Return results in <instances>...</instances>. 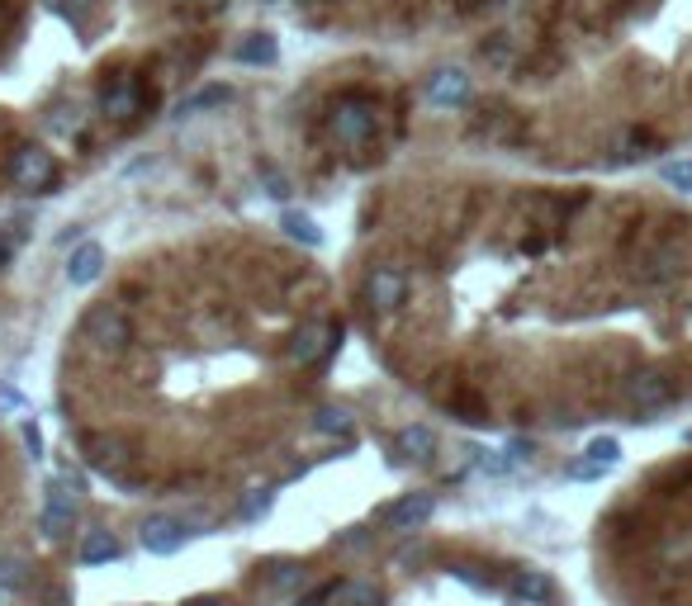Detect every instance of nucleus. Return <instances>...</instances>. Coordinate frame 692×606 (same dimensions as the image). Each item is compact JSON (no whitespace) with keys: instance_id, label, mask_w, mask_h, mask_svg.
<instances>
[{"instance_id":"423d86ee","label":"nucleus","mask_w":692,"mask_h":606,"mask_svg":"<svg viewBox=\"0 0 692 606\" xmlns=\"http://www.w3.org/2000/svg\"><path fill=\"white\" fill-rule=\"evenodd\" d=\"M337 346H342V322H304L290 341V360L294 365H313V360H323Z\"/></svg>"},{"instance_id":"9b49d317","label":"nucleus","mask_w":692,"mask_h":606,"mask_svg":"<svg viewBox=\"0 0 692 606\" xmlns=\"http://www.w3.org/2000/svg\"><path fill=\"white\" fill-rule=\"evenodd\" d=\"M508 597L522 606H546L550 597H555V583H550L541 569H517L508 578Z\"/></svg>"},{"instance_id":"20e7f679","label":"nucleus","mask_w":692,"mask_h":606,"mask_svg":"<svg viewBox=\"0 0 692 606\" xmlns=\"http://www.w3.org/2000/svg\"><path fill=\"white\" fill-rule=\"evenodd\" d=\"M621 398H626L636 412H659V408L674 403V379L664 375V370H655V365H645V370H636V375H626Z\"/></svg>"},{"instance_id":"f03ea898","label":"nucleus","mask_w":692,"mask_h":606,"mask_svg":"<svg viewBox=\"0 0 692 606\" xmlns=\"http://www.w3.org/2000/svg\"><path fill=\"white\" fill-rule=\"evenodd\" d=\"M332 133H337V143L346 147H365L375 138V105L365 100V95H342L337 105H332Z\"/></svg>"},{"instance_id":"473e14b6","label":"nucleus","mask_w":692,"mask_h":606,"mask_svg":"<svg viewBox=\"0 0 692 606\" xmlns=\"http://www.w3.org/2000/svg\"><path fill=\"white\" fill-rule=\"evenodd\" d=\"M15 408H24V403H19V393L15 389H0V412H15Z\"/></svg>"},{"instance_id":"39448f33","label":"nucleus","mask_w":692,"mask_h":606,"mask_svg":"<svg viewBox=\"0 0 692 606\" xmlns=\"http://www.w3.org/2000/svg\"><path fill=\"white\" fill-rule=\"evenodd\" d=\"M76 507H81V488H76V483H67V479H57L53 488H48V502H43V517H38L43 535H48V540H62V535L72 531Z\"/></svg>"},{"instance_id":"393cba45","label":"nucleus","mask_w":692,"mask_h":606,"mask_svg":"<svg viewBox=\"0 0 692 606\" xmlns=\"http://www.w3.org/2000/svg\"><path fill=\"white\" fill-rule=\"evenodd\" d=\"M484 57H489V62H498V67H503V62H512V38L508 34H493V43H484Z\"/></svg>"},{"instance_id":"9d476101","label":"nucleus","mask_w":692,"mask_h":606,"mask_svg":"<svg viewBox=\"0 0 692 606\" xmlns=\"http://www.w3.org/2000/svg\"><path fill=\"white\" fill-rule=\"evenodd\" d=\"M427 100L441 109H456L470 100V76L460 72V67H441V72H432V81H427Z\"/></svg>"},{"instance_id":"5701e85b","label":"nucleus","mask_w":692,"mask_h":606,"mask_svg":"<svg viewBox=\"0 0 692 606\" xmlns=\"http://www.w3.org/2000/svg\"><path fill=\"white\" fill-rule=\"evenodd\" d=\"M659 176L669 180L674 190H692V161H664V166H659Z\"/></svg>"},{"instance_id":"a878e982","label":"nucleus","mask_w":692,"mask_h":606,"mask_svg":"<svg viewBox=\"0 0 692 606\" xmlns=\"http://www.w3.org/2000/svg\"><path fill=\"white\" fill-rule=\"evenodd\" d=\"M650 133H626V143H621V157L626 161H636V157H645V152H650Z\"/></svg>"},{"instance_id":"0eeeda50","label":"nucleus","mask_w":692,"mask_h":606,"mask_svg":"<svg viewBox=\"0 0 692 606\" xmlns=\"http://www.w3.org/2000/svg\"><path fill=\"white\" fill-rule=\"evenodd\" d=\"M403 299H408V280H403V270L380 266V270H370V275H365V303H370V308L394 313Z\"/></svg>"},{"instance_id":"2eb2a0df","label":"nucleus","mask_w":692,"mask_h":606,"mask_svg":"<svg viewBox=\"0 0 692 606\" xmlns=\"http://www.w3.org/2000/svg\"><path fill=\"white\" fill-rule=\"evenodd\" d=\"M233 57L247 62V67H271L275 57H280V43H275V34H247L233 48Z\"/></svg>"},{"instance_id":"6ab92c4d","label":"nucleus","mask_w":692,"mask_h":606,"mask_svg":"<svg viewBox=\"0 0 692 606\" xmlns=\"http://www.w3.org/2000/svg\"><path fill=\"white\" fill-rule=\"evenodd\" d=\"M228 100H233V86H204V90H195L190 100H181L176 114L185 119V114H200V109H223Z\"/></svg>"},{"instance_id":"6e6552de","label":"nucleus","mask_w":692,"mask_h":606,"mask_svg":"<svg viewBox=\"0 0 692 606\" xmlns=\"http://www.w3.org/2000/svg\"><path fill=\"white\" fill-rule=\"evenodd\" d=\"M432 512H437V498H432V493H403L399 502L384 507V521H389L394 531H418V526L432 521Z\"/></svg>"},{"instance_id":"bb28decb","label":"nucleus","mask_w":692,"mask_h":606,"mask_svg":"<svg viewBox=\"0 0 692 606\" xmlns=\"http://www.w3.org/2000/svg\"><path fill=\"white\" fill-rule=\"evenodd\" d=\"M19 436H24V446H29V455H43V431L34 427V422H29V417H24V422H19Z\"/></svg>"},{"instance_id":"c9c22d12","label":"nucleus","mask_w":692,"mask_h":606,"mask_svg":"<svg viewBox=\"0 0 692 606\" xmlns=\"http://www.w3.org/2000/svg\"><path fill=\"white\" fill-rule=\"evenodd\" d=\"M0 592H5V583H0Z\"/></svg>"},{"instance_id":"4468645a","label":"nucleus","mask_w":692,"mask_h":606,"mask_svg":"<svg viewBox=\"0 0 692 606\" xmlns=\"http://www.w3.org/2000/svg\"><path fill=\"white\" fill-rule=\"evenodd\" d=\"M76 559L81 564H110V559H119V535L114 531H86L81 535V550H76Z\"/></svg>"},{"instance_id":"f257e3e1","label":"nucleus","mask_w":692,"mask_h":606,"mask_svg":"<svg viewBox=\"0 0 692 606\" xmlns=\"http://www.w3.org/2000/svg\"><path fill=\"white\" fill-rule=\"evenodd\" d=\"M81 341H91L95 351H105V356H119L128 341H133V322H128L124 308L100 303V308H91L86 322H81Z\"/></svg>"},{"instance_id":"aec40b11","label":"nucleus","mask_w":692,"mask_h":606,"mask_svg":"<svg viewBox=\"0 0 692 606\" xmlns=\"http://www.w3.org/2000/svg\"><path fill=\"white\" fill-rule=\"evenodd\" d=\"M100 105H105V114H114V119H128V114L138 109V86H133V81H119L114 90H105Z\"/></svg>"},{"instance_id":"cd10ccee","label":"nucleus","mask_w":692,"mask_h":606,"mask_svg":"<svg viewBox=\"0 0 692 606\" xmlns=\"http://www.w3.org/2000/svg\"><path fill=\"white\" fill-rule=\"evenodd\" d=\"M607 469L602 464H593V460H579V464H569V479H602Z\"/></svg>"},{"instance_id":"2f4dec72","label":"nucleus","mask_w":692,"mask_h":606,"mask_svg":"<svg viewBox=\"0 0 692 606\" xmlns=\"http://www.w3.org/2000/svg\"><path fill=\"white\" fill-rule=\"evenodd\" d=\"M261 176H266V185H271V195H285V180H280V171H271V166H261Z\"/></svg>"},{"instance_id":"ddd939ff","label":"nucleus","mask_w":692,"mask_h":606,"mask_svg":"<svg viewBox=\"0 0 692 606\" xmlns=\"http://www.w3.org/2000/svg\"><path fill=\"white\" fill-rule=\"evenodd\" d=\"M100 270H105V247H100V242H81V247L72 251V261H67V280H72V285H95Z\"/></svg>"},{"instance_id":"dca6fc26","label":"nucleus","mask_w":692,"mask_h":606,"mask_svg":"<svg viewBox=\"0 0 692 606\" xmlns=\"http://www.w3.org/2000/svg\"><path fill=\"white\" fill-rule=\"evenodd\" d=\"M399 450H403V460H432V455H437V431L432 427H403Z\"/></svg>"},{"instance_id":"412c9836","label":"nucleus","mask_w":692,"mask_h":606,"mask_svg":"<svg viewBox=\"0 0 692 606\" xmlns=\"http://www.w3.org/2000/svg\"><path fill=\"white\" fill-rule=\"evenodd\" d=\"M313 431L318 436H351V412L346 408H323L313 417Z\"/></svg>"},{"instance_id":"e433bc0d","label":"nucleus","mask_w":692,"mask_h":606,"mask_svg":"<svg viewBox=\"0 0 692 606\" xmlns=\"http://www.w3.org/2000/svg\"><path fill=\"white\" fill-rule=\"evenodd\" d=\"M688 318H692V308H688Z\"/></svg>"},{"instance_id":"a211bd4d","label":"nucleus","mask_w":692,"mask_h":606,"mask_svg":"<svg viewBox=\"0 0 692 606\" xmlns=\"http://www.w3.org/2000/svg\"><path fill=\"white\" fill-rule=\"evenodd\" d=\"M332 597H337V606H380V588L370 583V578H351V583H342V588H332Z\"/></svg>"},{"instance_id":"72a5a7b5","label":"nucleus","mask_w":692,"mask_h":606,"mask_svg":"<svg viewBox=\"0 0 692 606\" xmlns=\"http://www.w3.org/2000/svg\"><path fill=\"white\" fill-rule=\"evenodd\" d=\"M190 606H228V602H223V597H195Z\"/></svg>"},{"instance_id":"1a4fd4ad","label":"nucleus","mask_w":692,"mask_h":606,"mask_svg":"<svg viewBox=\"0 0 692 606\" xmlns=\"http://www.w3.org/2000/svg\"><path fill=\"white\" fill-rule=\"evenodd\" d=\"M138 540H143L147 554H176L185 545V521H176V517H147L143 531H138Z\"/></svg>"},{"instance_id":"7ed1b4c3","label":"nucleus","mask_w":692,"mask_h":606,"mask_svg":"<svg viewBox=\"0 0 692 606\" xmlns=\"http://www.w3.org/2000/svg\"><path fill=\"white\" fill-rule=\"evenodd\" d=\"M10 185L24 190V195H43V190H53L57 185L53 152H43V147H19L15 157H10Z\"/></svg>"},{"instance_id":"f3484780","label":"nucleus","mask_w":692,"mask_h":606,"mask_svg":"<svg viewBox=\"0 0 692 606\" xmlns=\"http://www.w3.org/2000/svg\"><path fill=\"white\" fill-rule=\"evenodd\" d=\"M280 228H285V237L304 242V247H323V232H318V223H313L309 214H299V209H285V214H280Z\"/></svg>"},{"instance_id":"c85d7f7f","label":"nucleus","mask_w":692,"mask_h":606,"mask_svg":"<svg viewBox=\"0 0 692 606\" xmlns=\"http://www.w3.org/2000/svg\"><path fill=\"white\" fill-rule=\"evenodd\" d=\"M271 583H275V588H290V583H299V569H294V564H275Z\"/></svg>"},{"instance_id":"f8f14e48","label":"nucleus","mask_w":692,"mask_h":606,"mask_svg":"<svg viewBox=\"0 0 692 606\" xmlns=\"http://www.w3.org/2000/svg\"><path fill=\"white\" fill-rule=\"evenodd\" d=\"M81 450H86L91 469H100V474H124V464H128L124 441H114V436H86Z\"/></svg>"},{"instance_id":"c756f323","label":"nucleus","mask_w":692,"mask_h":606,"mask_svg":"<svg viewBox=\"0 0 692 606\" xmlns=\"http://www.w3.org/2000/svg\"><path fill=\"white\" fill-rule=\"evenodd\" d=\"M266 507H271V498L261 493V498H252V502H247V507H242V517H247V521H256V517H261V512H266Z\"/></svg>"},{"instance_id":"b1692460","label":"nucleus","mask_w":692,"mask_h":606,"mask_svg":"<svg viewBox=\"0 0 692 606\" xmlns=\"http://www.w3.org/2000/svg\"><path fill=\"white\" fill-rule=\"evenodd\" d=\"M95 0H48V10H57V15H67V19H86V10H91Z\"/></svg>"},{"instance_id":"7c9ffc66","label":"nucleus","mask_w":692,"mask_h":606,"mask_svg":"<svg viewBox=\"0 0 692 606\" xmlns=\"http://www.w3.org/2000/svg\"><path fill=\"white\" fill-rule=\"evenodd\" d=\"M328 597H332V588H313L309 597H299V602H294V606H323V602H328Z\"/></svg>"},{"instance_id":"f704fd0d","label":"nucleus","mask_w":692,"mask_h":606,"mask_svg":"<svg viewBox=\"0 0 692 606\" xmlns=\"http://www.w3.org/2000/svg\"><path fill=\"white\" fill-rule=\"evenodd\" d=\"M498 5H512V0H498Z\"/></svg>"},{"instance_id":"4be33fe9","label":"nucleus","mask_w":692,"mask_h":606,"mask_svg":"<svg viewBox=\"0 0 692 606\" xmlns=\"http://www.w3.org/2000/svg\"><path fill=\"white\" fill-rule=\"evenodd\" d=\"M593 464H602V469H612V464L621 460V446L612 441V436H598V441H588V450H583Z\"/></svg>"}]
</instances>
